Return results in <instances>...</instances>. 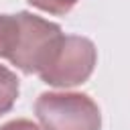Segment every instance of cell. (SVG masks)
<instances>
[{
    "instance_id": "1",
    "label": "cell",
    "mask_w": 130,
    "mask_h": 130,
    "mask_svg": "<svg viewBox=\"0 0 130 130\" xmlns=\"http://www.w3.org/2000/svg\"><path fill=\"white\" fill-rule=\"evenodd\" d=\"M98 63V49L87 37L61 35L39 77L53 87H75L85 83Z\"/></svg>"
},
{
    "instance_id": "2",
    "label": "cell",
    "mask_w": 130,
    "mask_h": 130,
    "mask_svg": "<svg viewBox=\"0 0 130 130\" xmlns=\"http://www.w3.org/2000/svg\"><path fill=\"white\" fill-rule=\"evenodd\" d=\"M35 114L43 130H100L102 114L87 93L47 91L35 102Z\"/></svg>"
},
{
    "instance_id": "3",
    "label": "cell",
    "mask_w": 130,
    "mask_h": 130,
    "mask_svg": "<svg viewBox=\"0 0 130 130\" xmlns=\"http://www.w3.org/2000/svg\"><path fill=\"white\" fill-rule=\"evenodd\" d=\"M61 26L32 12H18V37L12 57L8 59L22 73H37L49 61L51 51L61 39Z\"/></svg>"
},
{
    "instance_id": "4",
    "label": "cell",
    "mask_w": 130,
    "mask_h": 130,
    "mask_svg": "<svg viewBox=\"0 0 130 130\" xmlns=\"http://www.w3.org/2000/svg\"><path fill=\"white\" fill-rule=\"evenodd\" d=\"M18 77L8 67L0 65V116L8 114L18 98Z\"/></svg>"
},
{
    "instance_id": "5",
    "label": "cell",
    "mask_w": 130,
    "mask_h": 130,
    "mask_svg": "<svg viewBox=\"0 0 130 130\" xmlns=\"http://www.w3.org/2000/svg\"><path fill=\"white\" fill-rule=\"evenodd\" d=\"M18 37V14H0V57L10 59Z\"/></svg>"
},
{
    "instance_id": "6",
    "label": "cell",
    "mask_w": 130,
    "mask_h": 130,
    "mask_svg": "<svg viewBox=\"0 0 130 130\" xmlns=\"http://www.w3.org/2000/svg\"><path fill=\"white\" fill-rule=\"evenodd\" d=\"M26 2L43 12H49L55 16H65L79 0H26Z\"/></svg>"
},
{
    "instance_id": "7",
    "label": "cell",
    "mask_w": 130,
    "mask_h": 130,
    "mask_svg": "<svg viewBox=\"0 0 130 130\" xmlns=\"http://www.w3.org/2000/svg\"><path fill=\"white\" fill-rule=\"evenodd\" d=\"M0 130H43L39 124H35L32 120H26V118H16V120H10L6 124L0 126Z\"/></svg>"
}]
</instances>
